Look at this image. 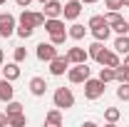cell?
<instances>
[{"label": "cell", "mask_w": 129, "mask_h": 127, "mask_svg": "<svg viewBox=\"0 0 129 127\" xmlns=\"http://www.w3.org/2000/svg\"><path fill=\"white\" fill-rule=\"evenodd\" d=\"M114 50H117L119 55H127V52H129V32H127V35H117V40H114Z\"/></svg>", "instance_id": "obj_15"}, {"label": "cell", "mask_w": 129, "mask_h": 127, "mask_svg": "<svg viewBox=\"0 0 129 127\" xmlns=\"http://www.w3.org/2000/svg\"><path fill=\"white\" fill-rule=\"evenodd\" d=\"M122 65H124V67H129V52L124 55V62H122Z\"/></svg>", "instance_id": "obj_35"}, {"label": "cell", "mask_w": 129, "mask_h": 127, "mask_svg": "<svg viewBox=\"0 0 129 127\" xmlns=\"http://www.w3.org/2000/svg\"><path fill=\"white\" fill-rule=\"evenodd\" d=\"M117 97H119L122 102H129V82H119V87H117Z\"/></svg>", "instance_id": "obj_27"}, {"label": "cell", "mask_w": 129, "mask_h": 127, "mask_svg": "<svg viewBox=\"0 0 129 127\" xmlns=\"http://www.w3.org/2000/svg\"><path fill=\"white\" fill-rule=\"evenodd\" d=\"M67 60H70L72 65L87 62V60H89V52H87L84 48H70V50H67Z\"/></svg>", "instance_id": "obj_10"}, {"label": "cell", "mask_w": 129, "mask_h": 127, "mask_svg": "<svg viewBox=\"0 0 129 127\" xmlns=\"http://www.w3.org/2000/svg\"><path fill=\"white\" fill-rule=\"evenodd\" d=\"M112 30L117 32V35H127V32H129V23L124 20V17H122L119 23H114V25H112Z\"/></svg>", "instance_id": "obj_29"}, {"label": "cell", "mask_w": 129, "mask_h": 127, "mask_svg": "<svg viewBox=\"0 0 129 127\" xmlns=\"http://www.w3.org/2000/svg\"><path fill=\"white\" fill-rule=\"evenodd\" d=\"M15 62H22V60H27V48H15Z\"/></svg>", "instance_id": "obj_31"}, {"label": "cell", "mask_w": 129, "mask_h": 127, "mask_svg": "<svg viewBox=\"0 0 129 127\" xmlns=\"http://www.w3.org/2000/svg\"><path fill=\"white\" fill-rule=\"evenodd\" d=\"M82 3H87V5H92V3H99V0H82Z\"/></svg>", "instance_id": "obj_37"}, {"label": "cell", "mask_w": 129, "mask_h": 127, "mask_svg": "<svg viewBox=\"0 0 129 127\" xmlns=\"http://www.w3.org/2000/svg\"><path fill=\"white\" fill-rule=\"evenodd\" d=\"M99 80L107 85V82H112L114 80V67H107V65H102V70H99Z\"/></svg>", "instance_id": "obj_24"}, {"label": "cell", "mask_w": 129, "mask_h": 127, "mask_svg": "<svg viewBox=\"0 0 129 127\" xmlns=\"http://www.w3.org/2000/svg\"><path fill=\"white\" fill-rule=\"evenodd\" d=\"M42 28H45V32H50V35H52V32H62V30H64V23L60 20V17H47Z\"/></svg>", "instance_id": "obj_14"}, {"label": "cell", "mask_w": 129, "mask_h": 127, "mask_svg": "<svg viewBox=\"0 0 129 127\" xmlns=\"http://www.w3.org/2000/svg\"><path fill=\"white\" fill-rule=\"evenodd\" d=\"M15 3H17V8H27L32 0H15Z\"/></svg>", "instance_id": "obj_34"}, {"label": "cell", "mask_w": 129, "mask_h": 127, "mask_svg": "<svg viewBox=\"0 0 129 127\" xmlns=\"http://www.w3.org/2000/svg\"><path fill=\"white\" fill-rule=\"evenodd\" d=\"M114 80L117 82H129V67H124V65L119 62L114 67Z\"/></svg>", "instance_id": "obj_19"}, {"label": "cell", "mask_w": 129, "mask_h": 127, "mask_svg": "<svg viewBox=\"0 0 129 127\" xmlns=\"http://www.w3.org/2000/svg\"><path fill=\"white\" fill-rule=\"evenodd\" d=\"M10 35H15V15L0 13V37H10Z\"/></svg>", "instance_id": "obj_5"}, {"label": "cell", "mask_w": 129, "mask_h": 127, "mask_svg": "<svg viewBox=\"0 0 129 127\" xmlns=\"http://www.w3.org/2000/svg\"><path fill=\"white\" fill-rule=\"evenodd\" d=\"M104 5H107L109 10H122V8H124L122 0H104Z\"/></svg>", "instance_id": "obj_32"}, {"label": "cell", "mask_w": 129, "mask_h": 127, "mask_svg": "<svg viewBox=\"0 0 129 127\" xmlns=\"http://www.w3.org/2000/svg\"><path fill=\"white\" fill-rule=\"evenodd\" d=\"M84 32H87V28H84V25L72 23V25H70V30H67V35H70L72 40H82V37H84Z\"/></svg>", "instance_id": "obj_17"}, {"label": "cell", "mask_w": 129, "mask_h": 127, "mask_svg": "<svg viewBox=\"0 0 129 127\" xmlns=\"http://www.w3.org/2000/svg\"><path fill=\"white\" fill-rule=\"evenodd\" d=\"M5 62V52H3V50H0V65Z\"/></svg>", "instance_id": "obj_36"}, {"label": "cell", "mask_w": 129, "mask_h": 127, "mask_svg": "<svg viewBox=\"0 0 129 127\" xmlns=\"http://www.w3.org/2000/svg\"><path fill=\"white\" fill-rule=\"evenodd\" d=\"M5 112H8V115H17V112H22V105L15 102V100H10V102H8V107H5Z\"/></svg>", "instance_id": "obj_30"}, {"label": "cell", "mask_w": 129, "mask_h": 127, "mask_svg": "<svg viewBox=\"0 0 129 127\" xmlns=\"http://www.w3.org/2000/svg\"><path fill=\"white\" fill-rule=\"evenodd\" d=\"M3 77L17 80V77H20V62H8L5 67H3Z\"/></svg>", "instance_id": "obj_16"}, {"label": "cell", "mask_w": 129, "mask_h": 127, "mask_svg": "<svg viewBox=\"0 0 129 127\" xmlns=\"http://www.w3.org/2000/svg\"><path fill=\"white\" fill-rule=\"evenodd\" d=\"M97 62H99V65H107V67H117L122 60H119V52H117V50H107V48H104V52L97 57Z\"/></svg>", "instance_id": "obj_9"}, {"label": "cell", "mask_w": 129, "mask_h": 127, "mask_svg": "<svg viewBox=\"0 0 129 127\" xmlns=\"http://www.w3.org/2000/svg\"><path fill=\"white\" fill-rule=\"evenodd\" d=\"M42 8H45V17H60L62 15V3H57V0L42 3Z\"/></svg>", "instance_id": "obj_13"}, {"label": "cell", "mask_w": 129, "mask_h": 127, "mask_svg": "<svg viewBox=\"0 0 129 127\" xmlns=\"http://www.w3.org/2000/svg\"><path fill=\"white\" fill-rule=\"evenodd\" d=\"M52 102L60 110H70V107H75V95H72L70 87H57L55 95H52Z\"/></svg>", "instance_id": "obj_1"}, {"label": "cell", "mask_w": 129, "mask_h": 127, "mask_svg": "<svg viewBox=\"0 0 129 127\" xmlns=\"http://www.w3.org/2000/svg\"><path fill=\"white\" fill-rule=\"evenodd\" d=\"M104 95V82L99 77H87L84 80V97L87 100H99Z\"/></svg>", "instance_id": "obj_2"}, {"label": "cell", "mask_w": 129, "mask_h": 127, "mask_svg": "<svg viewBox=\"0 0 129 127\" xmlns=\"http://www.w3.org/2000/svg\"><path fill=\"white\" fill-rule=\"evenodd\" d=\"M45 125H52V127H60L62 125V115H60V107L57 110H50L47 117H45Z\"/></svg>", "instance_id": "obj_18"}, {"label": "cell", "mask_w": 129, "mask_h": 127, "mask_svg": "<svg viewBox=\"0 0 129 127\" xmlns=\"http://www.w3.org/2000/svg\"><path fill=\"white\" fill-rule=\"evenodd\" d=\"M109 32H112V28H109V25H102V28H97V30H92V37H94V40H102V43H107Z\"/></svg>", "instance_id": "obj_22"}, {"label": "cell", "mask_w": 129, "mask_h": 127, "mask_svg": "<svg viewBox=\"0 0 129 127\" xmlns=\"http://www.w3.org/2000/svg\"><path fill=\"white\" fill-rule=\"evenodd\" d=\"M8 125H13V127H22V125H27V117H25V112L8 115Z\"/></svg>", "instance_id": "obj_21"}, {"label": "cell", "mask_w": 129, "mask_h": 127, "mask_svg": "<svg viewBox=\"0 0 129 127\" xmlns=\"http://www.w3.org/2000/svg\"><path fill=\"white\" fill-rule=\"evenodd\" d=\"M89 77V67H87V62H80V65H75V67H70L67 70V80L70 82H75V85H84V80Z\"/></svg>", "instance_id": "obj_3"}, {"label": "cell", "mask_w": 129, "mask_h": 127, "mask_svg": "<svg viewBox=\"0 0 129 127\" xmlns=\"http://www.w3.org/2000/svg\"><path fill=\"white\" fill-rule=\"evenodd\" d=\"M70 60H67V55H57V57H52L50 60V75H55V77H60L64 75L67 70H70Z\"/></svg>", "instance_id": "obj_4"}, {"label": "cell", "mask_w": 129, "mask_h": 127, "mask_svg": "<svg viewBox=\"0 0 129 127\" xmlns=\"http://www.w3.org/2000/svg\"><path fill=\"white\" fill-rule=\"evenodd\" d=\"M0 77H3V67H0Z\"/></svg>", "instance_id": "obj_41"}, {"label": "cell", "mask_w": 129, "mask_h": 127, "mask_svg": "<svg viewBox=\"0 0 129 127\" xmlns=\"http://www.w3.org/2000/svg\"><path fill=\"white\" fill-rule=\"evenodd\" d=\"M87 52H89V57H92V60H97V57L104 52V43H102V40H94V43L87 48Z\"/></svg>", "instance_id": "obj_20"}, {"label": "cell", "mask_w": 129, "mask_h": 127, "mask_svg": "<svg viewBox=\"0 0 129 127\" xmlns=\"http://www.w3.org/2000/svg\"><path fill=\"white\" fill-rule=\"evenodd\" d=\"M37 3H47V0H37Z\"/></svg>", "instance_id": "obj_40"}, {"label": "cell", "mask_w": 129, "mask_h": 127, "mask_svg": "<svg viewBox=\"0 0 129 127\" xmlns=\"http://www.w3.org/2000/svg\"><path fill=\"white\" fill-rule=\"evenodd\" d=\"M45 13H32V10H25L22 8V15H20V23H27V25H32V28H42L45 25Z\"/></svg>", "instance_id": "obj_6"}, {"label": "cell", "mask_w": 129, "mask_h": 127, "mask_svg": "<svg viewBox=\"0 0 129 127\" xmlns=\"http://www.w3.org/2000/svg\"><path fill=\"white\" fill-rule=\"evenodd\" d=\"M30 92L35 97H42L45 92H47V80L45 77H32L30 80Z\"/></svg>", "instance_id": "obj_12"}, {"label": "cell", "mask_w": 129, "mask_h": 127, "mask_svg": "<svg viewBox=\"0 0 129 127\" xmlns=\"http://www.w3.org/2000/svg\"><path fill=\"white\" fill-rule=\"evenodd\" d=\"M15 32L20 35V37H22V40H27V37H32L35 28H32V25H27V23H20V25L15 28Z\"/></svg>", "instance_id": "obj_23"}, {"label": "cell", "mask_w": 129, "mask_h": 127, "mask_svg": "<svg viewBox=\"0 0 129 127\" xmlns=\"http://www.w3.org/2000/svg\"><path fill=\"white\" fill-rule=\"evenodd\" d=\"M119 117H122V115H119V110H117V107H107V110H104V120H107L109 125L119 122Z\"/></svg>", "instance_id": "obj_25"}, {"label": "cell", "mask_w": 129, "mask_h": 127, "mask_svg": "<svg viewBox=\"0 0 129 127\" xmlns=\"http://www.w3.org/2000/svg\"><path fill=\"white\" fill-rule=\"evenodd\" d=\"M8 125V112H0V127Z\"/></svg>", "instance_id": "obj_33"}, {"label": "cell", "mask_w": 129, "mask_h": 127, "mask_svg": "<svg viewBox=\"0 0 129 127\" xmlns=\"http://www.w3.org/2000/svg\"><path fill=\"white\" fill-rule=\"evenodd\" d=\"M102 25H109V23L104 20V15H92V17H89V25H87V28H89V30H97V28H102Z\"/></svg>", "instance_id": "obj_26"}, {"label": "cell", "mask_w": 129, "mask_h": 127, "mask_svg": "<svg viewBox=\"0 0 129 127\" xmlns=\"http://www.w3.org/2000/svg\"><path fill=\"white\" fill-rule=\"evenodd\" d=\"M70 35H67V30H62V32H52L50 35V43L52 45H64V40H67Z\"/></svg>", "instance_id": "obj_28"}, {"label": "cell", "mask_w": 129, "mask_h": 127, "mask_svg": "<svg viewBox=\"0 0 129 127\" xmlns=\"http://www.w3.org/2000/svg\"><path fill=\"white\" fill-rule=\"evenodd\" d=\"M52 57H57V45H52V43H40V45H37V60H40V62H50Z\"/></svg>", "instance_id": "obj_7"}, {"label": "cell", "mask_w": 129, "mask_h": 127, "mask_svg": "<svg viewBox=\"0 0 129 127\" xmlns=\"http://www.w3.org/2000/svg\"><path fill=\"white\" fill-rule=\"evenodd\" d=\"M80 13H82V0H70V3H64V5H62L64 20H77Z\"/></svg>", "instance_id": "obj_8"}, {"label": "cell", "mask_w": 129, "mask_h": 127, "mask_svg": "<svg viewBox=\"0 0 129 127\" xmlns=\"http://www.w3.org/2000/svg\"><path fill=\"white\" fill-rule=\"evenodd\" d=\"M5 3H8V0H0V5H5Z\"/></svg>", "instance_id": "obj_39"}, {"label": "cell", "mask_w": 129, "mask_h": 127, "mask_svg": "<svg viewBox=\"0 0 129 127\" xmlns=\"http://www.w3.org/2000/svg\"><path fill=\"white\" fill-rule=\"evenodd\" d=\"M122 3H124V8H129V0H122Z\"/></svg>", "instance_id": "obj_38"}, {"label": "cell", "mask_w": 129, "mask_h": 127, "mask_svg": "<svg viewBox=\"0 0 129 127\" xmlns=\"http://www.w3.org/2000/svg\"><path fill=\"white\" fill-rule=\"evenodd\" d=\"M15 95V87H13V80L0 77V102H10Z\"/></svg>", "instance_id": "obj_11"}]
</instances>
